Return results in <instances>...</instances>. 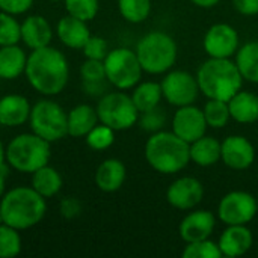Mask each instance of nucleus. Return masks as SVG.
<instances>
[{
  "label": "nucleus",
  "mask_w": 258,
  "mask_h": 258,
  "mask_svg": "<svg viewBox=\"0 0 258 258\" xmlns=\"http://www.w3.org/2000/svg\"><path fill=\"white\" fill-rule=\"evenodd\" d=\"M148 165L160 174H177L190 162L189 144L174 132L153 133L144 148Z\"/></svg>",
  "instance_id": "obj_3"
},
{
  "label": "nucleus",
  "mask_w": 258,
  "mask_h": 258,
  "mask_svg": "<svg viewBox=\"0 0 258 258\" xmlns=\"http://www.w3.org/2000/svg\"><path fill=\"white\" fill-rule=\"evenodd\" d=\"M254 243L251 230L246 225H227V230L219 237V249L222 255L230 258L246 254Z\"/></svg>",
  "instance_id": "obj_17"
},
{
  "label": "nucleus",
  "mask_w": 258,
  "mask_h": 258,
  "mask_svg": "<svg viewBox=\"0 0 258 258\" xmlns=\"http://www.w3.org/2000/svg\"><path fill=\"white\" fill-rule=\"evenodd\" d=\"M222 156L221 160L234 171H245L252 166L255 160L254 145L240 135H233L225 138L222 142Z\"/></svg>",
  "instance_id": "obj_15"
},
{
  "label": "nucleus",
  "mask_w": 258,
  "mask_h": 258,
  "mask_svg": "<svg viewBox=\"0 0 258 258\" xmlns=\"http://www.w3.org/2000/svg\"><path fill=\"white\" fill-rule=\"evenodd\" d=\"M203 112H204L207 125L212 128H224L231 119L228 101H224V100L209 98Z\"/></svg>",
  "instance_id": "obj_29"
},
{
  "label": "nucleus",
  "mask_w": 258,
  "mask_h": 258,
  "mask_svg": "<svg viewBox=\"0 0 258 258\" xmlns=\"http://www.w3.org/2000/svg\"><path fill=\"white\" fill-rule=\"evenodd\" d=\"M216 227V218L207 210H194L187 213L178 227V234L184 243L210 239Z\"/></svg>",
  "instance_id": "obj_16"
},
{
  "label": "nucleus",
  "mask_w": 258,
  "mask_h": 258,
  "mask_svg": "<svg viewBox=\"0 0 258 258\" xmlns=\"http://www.w3.org/2000/svg\"><path fill=\"white\" fill-rule=\"evenodd\" d=\"M80 76L85 83H103L106 80L104 62L98 59H86L80 67Z\"/></svg>",
  "instance_id": "obj_36"
},
{
  "label": "nucleus",
  "mask_w": 258,
  "mask_h": 258,
  "mask_svg": "<svg viewBox=\"0 0 258 258\" xmlns=\"http://www.w3.org/2000/svg\"><path fill=\"white\" fill-rule=\"evenodd\" d=\"M21 41V23L15 15L0 11V47L14 45Z\"/></svg>",
  "instance_id": "obj_32"
},
{
  "label": "nucleus",
  "mask_w": 258,
  "mask_h": 258,
  "mask_svg": "<svg viewBox=\"0 0 258 258\" xmlns=\"http://www.w3.org/2000/svg\"><path fill=\"white\" fill-rule=\"evenodd\" d=\"M6 165V147L0 141V169Z\"/></svg>",
  "instance_id": "obj_44"
},
{
  "label": "nucleus",
  "mask_w": 258,
  "mask_h": 258,
  "mask_svg": "<svg viewBox=\"0 0 258 258\" xmlns=\"http://www.w3.org/2000/svg\"><path fill=\"white\" fill-rule=\"evenodd\" d=\"M121 17L133 24L145 21L151 14V0H118Z\"/></svg>",
  "instance_id": "obj_30"
},
{
  "label": "nucleus",
  "mask_w": 258,
  "mask_h": 258,
  "mask_svg": "<svg viewBox=\"0 0 258 258\" xmlns=\"http://www.w3.org/2000/svg\"><path fill=\"white\" fill-rule=\"evenodd\" d=\"M207 127L209 125L204 112L194 104L178 107L174 113L172 132L187 144H192L197 139L203 138L207 132Z\"/></svg>",
  "instance_id": "obj_13"
},
{
  "label": "nucleus",
  "mask_w": 258,
  "mask_h": 258,
  "mask_svg": "<svg viewBox=\"0 0 258 258\" xmlns=\"http://www.w3.org/2000/svg\"><path fill=\"white\" fill-rule=\"evenodd\" d=\"M258 213L254 195L245 190H233L222 197L218 206V218L225 225H246Z\"/></svg>",
  "instance_id": "obj_10"
},
{
  "label": "nucleus",
  "mask_w": 258,
  "mask_h": 258,
  "mask_svg": "<svg viewBox=\"0 0 258 258\" xmlns=\"http://www.w3.org/2000/svg\"><path fill=\"white\" fill-rule=\"evenodd\" d=\"M2 224H5V221H3V215H2V210H0V225Z\"/></svg>",
  "instance_id": "obj_45"
},
{
  "label": "nucleus",
  "mask_w": 258,
  "mask_h": 258,
  "mask_svg": "<svg viewBox=\"0 0 258 258\" xmlns=\"http://www.w3.org/2000/svg\"><path fill=\"white\" fill-rule=\"evenodd\" d=\"M83 54L86 59H98V60H104V57L109 53V47L104 38L101 36H92L86 41V44L82 48Z\"/></svg>",
  "instance_id": "obj_37"
},
{
  "label": "nucleus",
  "mask_w": 258,
  "mask_h": 258,
  "mask_svg": "<svg viewBox=\"0 0 258 258\" xmlns=\"http://www.w3.org/2000/svg\"><path fill=\"white\" fill-rule=\"evenodd\" d=\"M236 65L243 80L258 83V41H249L236 53Z\"/></svg>",
  "instance_id": "obj_27"
},
{
  "label": "nucleus",
  "mask_w": 258,
  "mask_h": 258,
  "mask_svg": "<svg viewBox=\"0 0 258 258\" xmlns=\"http://www.w3.org/2000/svg\"><path fill=\"white\" fill-rule=\"evenodd\" d=\"M24 74L36 92L53 97L65 89L70 79V65L60 50L47 45L32 50L27 56Z\"/></svg>",
  "instance_id": "obj_1"
},
{
  "label": "nucleus",
  "mask_w": 258,
  "mask_h": 258,
  "mask_svg": "<svg viewBox=\"0 0 258 258\" xmlns=\"http://www.w3.org/2000/svg\"><path fill=\"white\" fill-rule=\"evenodd\" d=\"M203 47L209 57L231 59L239 50V33L227 23H216L206 32Z\"/></svg>",
  "instance_id": "obj_12"
},
{
  "label": "nucleus",
  "mask_w": 258,
  "mask_h": 258,
  "mask_svg": "<svg viewBox=\"0 0 258 258\" xmlns=\"http://www.w3.org/2000/svg\"><path fill=\"white\" fill-rule=\"evenodd\" d=\"M27 122L35 135L50 144L68 136V112L53 100H38L30 109Z\"/></svg>",
  "instance_id": "obj_7"
},
{
  "label": "nucleus",
  "mask_w": 258,
  "mask_h": 258,
  "mask_svg": "<svg viewBox=\"0 0 258 258\" xmlns=\"http://www.w3.org/2000/svg\"><path fill=\"white\" fill-rule=\"evenodd\" d=\"M50 142L32 133H21L6 145V163L24 174H33L50 160Z\"/></svg>",
  "instance_id": "obj_5"
},
{
  "label": "nucleus",
  "mask_w": 258,
  "mask_h": 258,
  "mask_svg": "<svg viewBox=\"0 0 258 258\" xmlns=\"http://www.w3.org/2000/svg\"><path fill=\"white\" fill-rule=\"evenodd\" d=\"M27 56L26 51L18 45L0 47V79L15 80L26 71Z\"/></svg>",
  "instance_id": "obj_24"
},
{
  "label": "nucleus",
  "mask_w": 258,
  "mask_h": 258,
  "mask_svg": "<svg viewBox=\"0 0 258 258\" xmlns=\"http://www.w3.org/2000/svg\"><path fill=\"white\" fill-rule=\"evenodd\" d=\"M8 165V163H6ZM6 165L0 169V200L3 198L5 195V186H6Z\"/></svg>",
  "instance_id": "obj_43"
},
{
  "label": "nucleus",
  "mask_w": 258,
  "mask_h": 258,
  "mask_svg": "<svg viewBox=\"0 0 258 258\" xmlns=\"http://www.w3.org/2000/svg\"><path fill=\"white\" fill-rule=\"evenodd\" d=\"M50 2H63V0H50Z\"/></svg>",
  "instance_id": "obj_46"
},
{
  "label": "nucleus",
  "mask_w": 258,
  "mask_h": 258,
  "mask_svg": "<svg viewBox=\"0 0 258 258\" xmlns=\"http://www.w3.org/2000/svg\"><path fill=\"white\" fill-rule=\"evenodd\" d=\"M160 86L163 98L175 107L194 104L200 92L197 76H192L190 73L183 70L168 73L163 77Z\"/></svg>",
  "instance_id": "obj_11"
},
{
  "label": "nucleus",
  "mask_w": 258,
  "mask_h": 258,
  "mask_svg": "<svg viewBox=\"0 0 258 258\" xmlns=\"http://www.w3.org/2000/svg\"><path fill=\"white\" fill-rule=\"evenodd\" d=\"M189 153H190V160L194 163L203 168H209L221 162L222 144L216 138L204 135L203 138L189 144Z\"/></svg>",
  "instance_id": "obj_23"
},
{
  "label": "nucleus",
  "mask_w": 258,
  "mask_h": 258,
  "mask_svg": "<svg viewBox=\"0 0 258 258\" xmlns=\"http://www.w3.org/2000/svg\"><path fill=\"white\" fill-rule=\"evenodd\" d=\"M97 113L98 121L115 132L132 128L139 121L141 115L132 100V95H127L121 89L106 94L98 101Z\"/></svg>",
  "instance_id": "obj_9"
},
{
  "label": "nucleus",
  "mask_w": 258,
  "mask_h": 258,
  "mask_svg": "<svg viewBox=\"0 0 258 258\" xmlns=\"http://www.w3.org/2000/svg\"><path fill=\"white\" fill-rule=\"evenodd\" d=\"M194 5H197L198 8H204V9H209V8H213L216 6L221 0H190Z\"/></svg>",
  "instance_id": "obj_42"
},
{
  "label": "nucleus",
  "mask_w": 258,
  "mask_h": 258,
  "mask_svg": "<svg viewBox=\"0 0 258 258\" xmlns=\"http://www.w3.org/2000/svg\"><path fill=\"white\" fill-rule=\"evenodd\" d=\"M165 112L159 107L153 109V110H148V112H144L141 113V118H139V122H141V127L145 130V132H151V133H156V132H160V128L163 127L165 124Z\"/></svg>",
  "instance_id": "obj_38"
},
{
  "label": "nucleus",
  "mask_w": 258,
  "mask_h": 258,
  "mask_svg": "<svg viewBox=\"0 0 258 258\" xmlns=\"http://www.w3.org/2000/svg\"><path fill=\"white\" fill-rule=\"evenodd\" d=\"M21 236L20 230L2 224L0 225V258H14L21 252Z\"/></svg>",
  "instance_id": "obj_31"
},
{
  "label": "nucleus",
  "mask_w": 258,
  "mask_h": 258,
  "mask_svg": "<svg viewBox=\"0 0 258 258\" xmlns=\"http://www.w3.org/2000/svg\"><path fill=\"white\" fill-rule=\"evenodd\" d=\"M56 35L63 45L74 50H82L86 41L91 38L88 21H83L73 15H65L57 21Z\"/></svg>",
  "instance_id": "obj_18"
},
{
  "label": "nucleus",
  "mask_w": 258,
  "mask_h": 258,
  "mask_svg": "<svg viewBox=\"0 0 258 258\" xmlns=\"http://www.w3.org/2000/svg\"><path fill=\"white\" fill-rule=\"evenodd\" d=\"M236 11L245 17H252L258 14V0H233Z\"/></svg>",
  "instance_id": "obj_41"
},
{
  "label": "nucleus",
  "mask_w": 258,
  "mask_h": 258,
  "mask_svg": "<svg viewBox=\"0 0 258 258\" xmlns=\"http://www.w3.org/2000/svg\"><path fill=\"white\" fill-rule=\"evenodd\" d=\"M63 5L68 15H73L83 21L94 20L100 8L98 0H63Z\"/></svg>",
  "instance_id": "obj_34"
},
{
  "label": "nucleus",
  "mask_w": 258,
  "mask_h": 258,
  "mask_svg": "<svg viewBox=\"0 0 258 258\" xmlns=\"http://www.w3.org/2000/svg\"><path fill=\"white\" fill-rule=\"evenodd\" d=\"M59 209H60V215L65 219H74L82 213V203L77 198L68 197V198L60 201Z\"/></svg>",
  "instance_id": "obj_40"
},
{
  "label": "nucleus",
  "mask_w": 258,
  "mask_h": 258,
  "mask_svg": "<svg viewBox=\"0 0 258 258\" xmlns=\"http://www.w3.org/2000/svg\"><path fill=\"white\" fill-rule=\"evenodd\" d=\"M162 98H163V94H162L160 83L144 82V83H138L133 88L132 100H133L135 106L138 107L139 113H144V112L159 107V103L162 101Z\"/></svg>",
  "instance_id": "obj_28"
},
{
  "label": "nucleus",
  "mask_w": 258,
  "mask_h": 258,
  "mask_svg": "<svg viewBox=\"0 0 258 258\" xmlns=\"http://www.w3.org/2000/svg\"><path fill=\"white\" fill-rule=\"evenodd\" d=\"M30 103L20 94H8L0 98V125L20 127L29 121Z\"/></svg>",
  "instance_id": "obj_19"
},
{
  "label": "nucleus",
  "mask_w": 258,
  "mask_h": 258,
  "mask_svg": "<svg viewBox=\"0 0 258 258\" xmlns=\"http://www.w3.org/2000/svg\"><path fill=\"white\" fill-rule=\"evenodd\" d=\"M62 175L53 166L44 165L32 174L30 186L45 200L57 195L62 189Z\"/></svg>",
  "instance_id": "obj_26"
},
{
  "label": "nucleus",
  "mask_w": 258,
  "mask_h": 258,
  "mask_svg": "<svg viewBox=\"0 0 258 258\" xmlns=\"http://www.w3.org/2000/svg\"><path fill=\"white\" fill-rule=\"evenodd\" d=\"M33 5V0H0V11L11 15H21L27 12Z\"/></svg>",
  "instance_id": "obj_39"
},
{
  "label": "nucleus",
  "mask_w": 258,
  "mask_h": 258,
  "mask_svg": "<svg viewBox=\"0 0 258 258\" xmlns=\"http://www.w3.org/2000/svg\"><path fill=\"white\" fill-rule=\"evenodd\" d=\"M98 122L97 109L89 104H79L68 112V136L85 138Z\"/></svg>",
  "instance_id": "obj_25"
},
{
  "label": "nucleus",
  "mask_w": 258,
  "mask_h": 258,
  "mask_svg": "<svg viewBox=\"0 0 258 258\" xmlns=\"http://www.w3.org/2000/svg\"><path fill=\"white\" fill-rule=\"evenodd\" d=\"M200 91L207 98L228 101L243 86V77L231 59L209 57L197 73Z\"/></svg>",
  "instance_id": "obj_4"
},
{
  "label": "nucleus",
  "mask_w": 258,
  "mask_h": 258,
  "mask_svg": "<svg viewBox=\"0 0 258 258\" xmlns=\"http://www.w3.org/2000/svg\"><path fill=\"white\" fill-rule=\"evenodd\" d=\"M184 258H219L222 257V252L219 249V245L215 243L210 239L186 243V248L183 251Z\"/></svg>",
  "instance_id": "obj_35"
},
{
  "label": "nucleus",
  "mask_w": 258,
  "mask_h": 258,
  "mask_svg": "<svg viewBox=\"0 0 258 258\" xmlns=\"http://www.w3.org/2000/svg\"><path fill=\"white\" fill-rule=\"evenodd\" d=\"M103 62L106 70V80L116 89H132L141 82L144 70L136 51L125 47H118L109 50Z\"/></svg>",
  "instance_id": "obj_8"
},
{
  "label": "nucleus",
  "mask_w": 258,
  "mask_h": 258,
  "mask_svg": "<svg viewBox=\"0 0 258 258\" xmlns=\"http://www.w3.org/2000/svg\"><path fill=\"white\" fill-rule=\"evenodd\" d=\"M230 115L231 119L240 124H252L258 121V95L248 92V91H239L228 100Z\"/></svg>",
  "instance_id": "obj_22"
},
{
  "label": "nucleus",
  "mask_w": 258,
  "mask_h": 258,
  "mask_svg": "<svg viewBox=\"0 0 258 258\" xmlns=\"http://www.w3.org/2000/svg\"><path fill=\"white\" fill-rule=\"evenodd\" d=\"M53 29L42 15H30L21 23V41L30 48H42L50 45Z\"/></svg>",
  "instance_id": "obj_20"
},
{
  "label": "nucleus",
  "mask_w": 258,
  "mask_h": 258,
  "mask_svg": "<svg viewBox=\"0 0 258 258\" xmlns=\"http://www.w3.org/2000/svg\"><path fill=\"white\" fill-rule=\"evenodd\" d=\"M85 139H86V145L91 150L104 151L109 147H112V144L115 142V130L100 122L85 136Z\"/></svg>",
  "instance_id": "obj_33"
},
{
  "label": "nucleus",
  "mask_w": 258,
  "mask_h": 258,
  "mask_svg": "<svg viewBox=\"0 0 258 258\" xmlns=\"http://www.w3.org/2000/svg\"><path fill=\"white\" fill-rule=\"evenodd\" d=\"M0 210L5 224L24 231L44 219L47 203L32 186H17L9 192H5L0 200Z\"/></svg>",
  "instance_id": "obj_2"
},
{
  "label": "nucleus",
  "mask_w": 258,
  "mask_h": 258,
  "mask_svg": "<svg viewBox=\"0 0 258 258\" xmlns=\"http://www.w3.org/2000/svg\"><path fill=\"white\" fill-rule=\"evenodd\" d=\"M136 54L145 73L163 74L175 63L178 48L171 35L154 30L141 38L136 45Z\"/></svg>",
  "instance_id": "obj_6"
},
{
  "label": "nucleus",
  "mask_w": 258,
  "mask_h": 258,
  "mask_svg": "<svg viewBox=\"0 0 258 258\" xmlns=\"http://www.w3.org/2000/svg\"><path fill=\"white\" fill-rule=\"evenodd\" d=\"M127 177L125 165L118 159H106L95 171L94 180L101 192L112 194L122 187Z\"/></svg>",
  "instance_id": "obj_21"
},
{
  "label": "nucleus",
  "mask_w": 258,
  "mask_h": 258,
  "mask_svg": "<svg viewBox=\"0 0 258 258\" xmlns=\"http://www.w3.org/2000/svg\"><path fill=\"white\" fill-rule=\"evenodd\" d=\"M204 198V187L198 178L180 177L166 190V201L177 210H192Z\"/></svg>",
  "instance_id": "obj_14"
}]
</instances>
